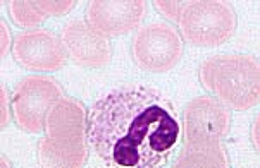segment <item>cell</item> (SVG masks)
<instances>
[{
	"label": "cell",
	"instance_id": "1",
	"mask_svg": "<svg viewBox=\"0 0 260 168\" xmlns=\"http://www.w3.org/2000/svg\"><path fill=\"white\" fill-rule=\"evenodd\" d=\"M88 143L109 165H160L181 138L174 105L153 88L126 86L109 91L88 115Z\"/></svg>",
	"mask_w": 260,
	"mask_h": 168
},
{
	"label": "cell",
	"instance_id": "2",
	"mask_svg": "<svg viewBox=\"0 0 260 168\" xmlns=\"http://www.w3.org/2000/svg\"><path fill=\"white\" fill-rule=\"evenodd\" d=\"M231 115L217 100L195 98L184 110V143L178 166H226L221 141L229 134Z\"/></svg>",
	"mask_w": 260,
	"mask_h": 168
},
{
	"label": "cell",
	"instance_id": "3",
	"mask_svg": "<svg viewBox=\"0 0 260 168\" xmlns=\"http://www.w3.org/2000/svg\"><path fill=\"white\" fill-rule=\"evenodd\" d=\"M45 131V138L38 144L40 165H85L88 156V117L79 101L62 96L48 115Z\"/></svg>",
	"mask_w": 260,
	"mask_h": 168
},
{
	"label": "cell",
	"instance_id": "4",
	"mask_svg": "<svg viewBox=\"0 0 260 168\" xmlns=\"http://www.w3.org/2000/svg\"><path fill=\"white\" fill-rule=\"evenodd\" d=\"M200 82L215 98L235 110L258 103L260 69L252 55H214L202 62Z\"/></svg>",
	"mask_w": 260,
	"mask_h": 168
},
{
	"label": "cell",
	"instance_id": "5",
	"mask_svg": "<svg viewBox=\"0 0 260 168\" xmlns=\"http://www.w3.org/2000/svg\"><path fill=\"white\" fill-rule=\"evenodd\" d=\"M178 26L183 38L195 47H219L235 34L236 14L226 2H184Z\"/></svg>",
	"mask_w": 260,
	"mask_h": 168
},
{
	"label": "cell",
	"instance_id": "6",
	"mask_svg": "<svg viewBox=\"0 0 260 168\" xmlns=\"http://www.w3.org/2000/svg\"><path fill=\"white\" fill-rule=\"evenodd\" d=\"M62 98L59 82L47 76H29L12 91V112L17 125L26 132H40L57 101Z\"/></svg>",
	"mask_w": 260,
	"mask_h": 168
},
{
	"label": "cell",
	"instance_id": "7",
	"mask_svg": "<svg viewBox=\"0 0 260 168\" xmlns=\"http://www.w3.org/2000/svg\"><path fill=\"white\" fill-rule=\"evenodd\" d=\"M183 39L166 23L138 29L133 39V60L147 72H167L181 60Z\"/></svg>",
	"mask_w": 260,
	"mask_h": 168
},
{
	"label": "cell",
	"instance_id": "8",
	"mask_svg": "<svg viewBox=\"0 0 260 168\" xmlns=\"http://www.w3.org/2000/svg\"><path fill=\"white\" fill-rule=\"evenodd\" d=\"M12 55L21 67L42 72L62 69L68 60L62 39L47 29H28L17 34L12 43Z\"/></svg>",
	"mask_w": 260,
	"mask_h": 168
},
{
	"label": "cell",
	"instance_id": "9",
	"mask_svg": "<svg viewBox=\"0 0 260 168\" xmlns=\"http://www.w3.org/2000/svg\"><path fill=\"white\" fill-rule=\"evenodd\" d=\"M142 0H95L86 7V23L104 38H116L136 29L145 14Z\"/></svg>",
	"mask_w": 260,
	"mask_h": 168
},
{
	"label": "cell",
	"instance_id": "10",
	"mask_svg": "<svg viewBox=\"0 0 260 168\" xmlns=\"http://www.w3.org/2000/svg\"><path fill=\"white\" fill-rule=\"evenodd\" d=\"M62 43L74 64L86 69H100L111 60V45L85 21L74 19L62 29Z\"/></svg>",
	"mask_w": 260,
	"mask_h": 168
},
{
	"label": "cell",
	"instance_id": "11",
	"mask_svg": "<svg viewBox=\"0 0 260 168\" xmlns=\"http://www.w3.org/2000/svg\"><path fill=\"white\" fill-rule=\"evenodd\" d=\"M74 6L71 0L66 2H11L9 12L12 21L21 28L31 29L50 16H60Z\"/></svg>",
	"mask_w": 260,
	"mask_h": 168
},
{
	"label": "cell",
	"instance_id": "12",
	"mask_svg": "<svg viewBox=\"0 0 260 168\" xmlns=\"http://www.w3.org/2000/svg\"><path fill=\"white\" fill-rule=\"evenodd\" d=\"M184 7V2H155V9L160 12L162 16H166L167 19L178 23V17L181 14Z\"/></svg>",
	"mask_w": 260,
	"mask_h": 168
}]
</instances>
